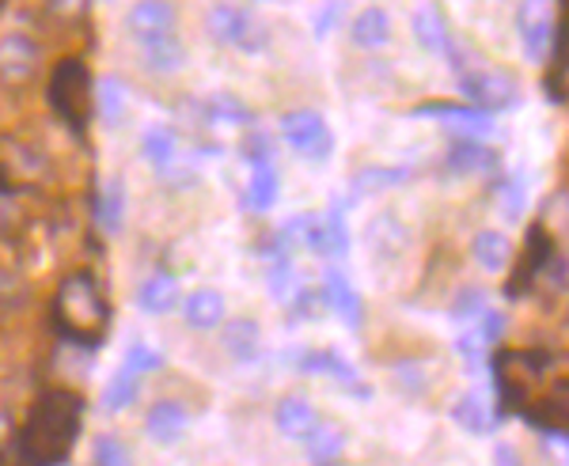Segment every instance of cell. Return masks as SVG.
I'll return each mask as SVG.
<instances>
[{
  "label": "cell",
  "mask_w": 569,
  "mask_h": 466,
  "mask_svg": "<svg viewBox=\"0 0 569 466\" xmlns=\"http://www.w3.org/2000/svg\"><path fill=\"white\" fill-rule=\"evenodd\" d=\"M80 425H84V398L77 391L53 387L34 398L12 444L23 466H61L80 440Z\"/></svg>",
  "instance_id": "6da1fadb"
},
{
  "label": "cell",
  "mask_w": 569,
  "mask_h": 466,
  "mask_svg": "<svg viewBox=\"0 0 569 466\" xmlns=\"http://www.w3.org/2000/svg\"><path fill=\"white\" fill-rule=\"evenodd\" d=\"M53 331L80 350H99L110 331V304L99 277L91 270L69 273L50 300Z\"/></svg>",
  "instance_id": "7a4b0ae2"
},
{
  "label": "cell",
  "mask_w": 569,
  "mask_h": 466,
  "mask_svg": "<svg viewBox=\"0 0 569 466\" xmlns=\"http://www.w3.org/2000/svg\"><path fill=\"white\" fill-rule=\"evenodd\" d=\"M550 353L547 350H498L490 361L493 387H498L501 414H525L547 383Z\"/></svg>",
  "instance_id": "3957f363"
},
{
  "label": "cell",
  "mask_w": 569,
  "mask_h": 466,
  "mask_svg": "<svg viewBox=\"0 0 569 466\" xmlns=\"http://www.w3.org/2000/svg\"><path fill=\"white\" fill-rule=\"evenodd\" d=\"M50 107L58 111L61 122L69 125L77 136L88 133L91 111H96V99H91V72L80 58H61L50 72Z\"/></svg>",
  "instance_id": "277c9868"
},
{
  "label": "cell",
  "mask_w": 569,
  "mask_h": 466,
  "mask_svg": "<svg viewBox=\"0 0 569 466\" xmlns=\"http://www.w3.org/2000/svg\"><path fill=\"white\" fill-rule=\"evenodd\" d=\"M452 69H456V80H460L467 103L479 107V111L493 114V111H512V107H520V84L505 69L471 65L463 50L452 53Z\"/></svg>",
  "instance_id": "5b68a950"
},
{
  "label": "cell",
  "mask_w": 569,
  "mask_h": 466,
  "mask_svg": "<svg viewBox=\"0 0 569 466\" xmlns=\"http://www.w3.org/2000/svg\"><path fill=\"white\" fill-rule=\"evenodd\" d=\"M206 27L220 45H232V50H240V53H262L266 42H270V31L262 27L259 16H254L251 8L228 4V0L209 8Z\"/></svg>",
  "instance_id": "8992f818"
},
{
  "label": "cell",
  "mask_w": 569,
  "mask_h": 466,
  "mask_svg": "<svg viewBox=\"0 0 569 466\" xmlns=\"http://www.w3.org/2000/svg\"><path fill=\"white\" fill-rule=\"evenodd\" d=\"M558 262L555 251V235L547 232V224H531L525 235V246L517 254V270L509 273V285H505V296L509 300H525L531 288L539 285V277Z\"/></svg>",
  "instance_id": "52a82bcc"
},
{
  "label": "cell",
  "mask_w": 569,
  "mask_h": 466,
  "mask_svg": "<svg viewBox=\"0 0 569 466\" xmlns=\"http://www.w3.org/2000/svg\"><path fill=\"white\" fill-rule=\"evenodd\" d=\"M281 136L289 141V149H297L305 160L323 163L335 152V133H330L327 118L319 111H289L281 118Z\"/></svg>",
  "instance_id": "ba28073f"
},
{
  "label": "cell",
  "mask_w": 569,
  "mask_h": 466,
  "mask_svg": "<svg viewBox=\"0 0 569 466\" xmlns=\"http://www.w3.org/2000/svg\"><path fill=\"white\" fill-rule=\"evenodd\" d=\"M42 50L31 34L8 31L0 34V84L4 88H27L39 72Z\"/></svg>",
  "instance_id": "9c48e42d"
},
{
  "label": "cell",
  "mask_w": 569,
  "mask_h": 466,
  "mask_svg": "<svg viewBox=\"0 0 569 466\" xmlns=\"http://www.w3.org/2000/svg\"><path fill=\"white\" fill-rule=\"evenodd\" d=\"M517 31L528 61H547L550 45H555V4L550 0H520Z\"/></svg>",
  "instance_id": "30bf717a"
},
{
  "label": "cell",
  "mask_w": 569,
  "mask_h": 466,
  "mask_svg": "<svg viewBox=\"0 0 569 466\" xmlns=\"http://www.w3.org/2000/svg\"><path fill=\"white\" fill-rule=\"evenodd\" d=\"M520 417L531 428H539V433L558 436V440L569 444V379H555L547 391H539V398Z\"/></svg>",
  "instance_id": "8fae6325"
},
{
  "label": "cell",
  "mask_w": 569,
  "mask_h": 466,
  "mask_svg": "<svg viewBox=\"0 0 569 466\" xmlns=\"http://www.w3.org/2000/svg\"><path fill=\"white\" fill-rule=\"evenodd\" d=\"M418 118H440V122H448L456 133V141H479V136H490L493 133V114L479 111V107L471 103H426V107H415Z\"/></svg>",
  "instance_id": "7c38bea8"
},
{
  "label": "cell",
  "mask_w": 569,
  "mask_h": 466,
  "mask_svg": "<svg viewBox=\"0 0 569 466\" xmlns=\"http://www.w3.org/2000/svg\"><path fill=\"white\" fill-rule=\"evenodd\" d=\"M365 243H369L376 266H395V262L410 251V232L395 213H380V216H372L369 232H365Z\"/></svg>",
  "instance_id": "4fadbf2b"
},
{
  "label": "cell",
  "mask_w": 569,
  "mask_h": 466,
  "mask_svg": "<svg viewBox=\"0 0 569 466\" xmlns=\"http://www.w3.org/2000/svg\"><path fill=\"white\" fill-rule=\"evenodd\" d=\"M176 23H179V12L171 0H133L130 12H126V31H130L137 42L176 34Z\"/></svg>",
  "instance_id": "5bb4252c"
},
{
  "label": "cell",
  "mask_w": 569,
  "mask_h": 466,
  "mask_svg": "<svg viewBox=\"0 0 569 466\" xmlns=\"http://www.w3.org/2000/svg\"><path fill=\"white\" fill-rule=\"evenodd\" d=\"M562 12H558V31L555 45H550V69L543 77V91L550 103L566 107L569 103V0H558Z\"/></svg>",
  "instance_id": "9a60e30c"
},
{
  "label": "cell",
  "mask_w": 569,
  "mask_h": 466,
  "mask_svg": "<svg viewBox=\"0 0 569 466\" xmlns=\"http://www.w3.org/2000/svg\"><path fill=\"white\" fill-rule=\"evenodd\" d=\"M297 368L308 372V376H330L335 383H342L350 395L369 398V387H365L361 376H357V368H353L350 361H346L342 353H335V350H308V353H300L297 356Z\"/></svg>",
  "instance_id": "2e32d148"
},
{
  "label": "cell",
  "mask_w": 569,
  "mask_h": 466,
  "mask_svg": "<svg viewBox=\"0 0 569 466\" xmlns=\"http://www.w3.org/2000/svg\"><path fill=\"white\" fill-rule=\"evenodd\" d=\"M323 300H327V307L335 311L346 326H350V331H361L365 304H361V296H357V288L350 285V277H346L342 270L323 273Z\"/></svg>",
  "instance_id": "e0dca14e"
},
{
  "label": "cell",
  "mask_w": 569,
  "mask_h": 466,
  "mask_svg": "<svg viewBox=\"0 0 569 466\" xmlns=\"http://www.w3.org/2000/svg\"><path fill=\"white\" fill-rule=\"evenodd\" d=\"M452 422L471 436H486V433H498L501 425V409L493 406L482 391H467L463 398H456L452 406Z\"/></svg>",
  "instance_id": "ac0fdd59"
},
{
  "label": "cell",
  "mask_w": 569,
  "mask_h": 466,
  "mask_svg": "<svg viewBox=\"0 0 569 466\" xmlns=\"http://www.w3.org/2000/svg\"><path fill=\"white\" fill-rule=\"evenodd\" d=\"M273 425H278V433L284 440L305 444L311 436V428L319 425V414L305 395H284L278 402V409H273Z\"/></svg>",
  "instance_id": "d6986e66"
},
{
  "label": "cell",
  "mask_w": 569,
  "mask_h": 466,
  "mask_svg": "<svg viewBox=\"0 0 569 466\" xmlns=\"http://www.w3.org/2000/svg\"><path fill=\"white\" fill-rule=\"evenodd\" d=\"M410 27H415V39H418L421 50L437 53V58L452 61V53L460 50V45L452 42V31H448L445 16H440L433 4H421L415 12V20H410Z\"/></svg>",
  "instance_id": "ffe728a7"
},
{
  "label": "cell",
  "mask_w": 569,
  "mask_h": 466,
  "mask_svg": "<svg viewBox=\"0 0 569 466\" xmlns=\"http://www.w3.org/2000/svg\"><path fill=\"white\" fill-rule=\"evenodd\" d=\"M445 168L452 175H493L501 168V155L486 149L482 141H452V149L445 155Z\"/></svg>",
  "instance_id": "44dd1931"
},
{
  "label": "cell",
  "mask_w": 569,
  "mask_h": 466,
  "mask_svg": "<svg viewBox=\"0 0 569 466\" xmlns=\"http://www.w3.org/2000/svg\"><path fill=\"white\" fill-rule=\"evenodd\" d=\"M190 425V414L187 406L176 398H160L149 406V414H144V428H149V436L156 444H176L182 440V433H187Z\"/></svg>",
  "instance_id": "7402d4cb"
},
{
  "label": "cell",
  "mask_w": 569,
  "mask_h": 466,
  "mask_svg": "<svg viewBox=\"0 0 569 466\" xmlns=\"http://www.w3.org/2000/svg\"><path fill=\"white\" fill-rule=\"evenodd\" d=\"M471 259H475V266H482L486 273H505L512 266V259H517V251H512V240L505 232L482 227L471 240Z\"/></svg>",
  "instance_id": "603a6c76"
},
{
  "label": "cell",
  "mask_w": 569,
  "mask_h": 466,
  "mask_svg": "<svg viewBox=\"0 0 569 466\" xmlns=\"http://www.w3.org/2000/svg\"><path fill=\"white\" fill-rule=\"evenodd\" d=\"M182 323H187L190 331H217V326L224 323V296H220L217 288L190 292L187 304H182Z\"/></svg>",
  "instance_id": "cb8c5ba5"
},
{
  "label": "cell",
  "mask_w": 569,
  "mask_h": 466,
  "mask_svg": "<svg viewBox=\"0 0 569 466\" xmlns=\"http://www.w3.org/2000/svg\"><path fill=\"white\" fill-rule=\"evenodd\" d=\"M350 39L357 50H383L391 42V20L383 8H365V12L353 16L350 23Z\"/></svg>",
  "instance_id": "d4e9b609"
},
{
  "label": "cell",
  "mask_w": 569,
  "mask_h": 466,
  "mask_svg": "<svg viewBox=\"0 0 569 466\" xmlns=\"http://www.w3.org/2000/svg\"><path fill=\"white\" fill-rule=\"evenodd\" d=\"M141 152L160 175H171V168L179 163V136L168 125H149L141 136Z\"/></svg>",
  "instance_id": "484cf974"
},
{
  "label": "cell",
  "mask_w": 569,
  "mask_h": 466,
  "mask_svg": "<svg viewBox=\"0 0 569 466\" xmlns=\"http://www.w3.org/2000/svg\"><path fill=\"white\" fill-rule=\"evenodd\" d=\"M220 345L228 350V356H236V361L251 364L254 356L262 353V331L254 318H232V323L224 326V334H220Z\"/></svg>",
  "instance_id": "4316f807"
},
{
  "label": "cell",
  "mask_w": 569,
  "mask_h": 466,
  "mask_svg": "<svg viewBox=\"0 0 569 466\" xmlns=\"http://www.w3.org/2000/svg\"><path fill=\"white\" fill-rule=\"evenodd\" d=\"M179 304V281L171 273H152L141 288H137V307L144 315H168Z\"/></svg>",
  "instance_id": "83f0119b"
},
{
  "label": "cell",
  "mask_w": 569,
  "mask_h": 466,
  "mask_svg": "<svg viewBox=\"0 0 569 466\" xmlns=\"http://www.w3.org/2000/svg\"><path fill=\"white\" fill-rule=\"evenodd\" d=\"M91 16V0H46L42 23L58 34H77Z\"/></svg>",
  "instance_id": "f1b7e54d"
},
{
  "label": "cell",
  "mask_w": 569,
  "mask_h": 466,
  "mask_svg": "<svg viewBox=\"0 0 569 466\" xmlns=\"http://www.w3.org/2000/svg\"><path fill=\"white\" fill-rule=\"evenodd\" d=\"M141 45V61L152 72H176L182 61H187V45H182L176 34H160V39H144Z\"/></svg>",
  "instance_id": "f546056e"
},
{
  "label": "cell",
  "mask_w": 569,
  "mask_h": 466,
  "mask_svg": "<svg viewBox=\"0 0 569 466\" xmlns=\"http://www.w3.org/2000/svg\"><path fill=\"white\" fill-rule=\"evenodd\" d=\"M273 201H278V168H270V163L251 168V179H247V190H243V205L251 209V213H266V209H273Z\"/></svg>",
  "instance_id": "4dcf8cb0"
},
{
  "label": "cell",
  "mask_w": 569,
  "mask_h": 466,
  "mask_svg": "<svg viewBox=\"0 0 569 466\" xmlns=\"http://www.w3.org/2000/svg\"><path fill=\"white\" fill-rule=\"evenodd\" d=\"M96 216L103 224V232H122V221H126V186L122 179H110L103 190H99V201H96Z\"/></svg>",
  "instance_id": "1f68e13d"
},
{
  "label": "cell",
  "mask_w": 569,
  "mask_h": 466,
  "mask_svg": "<svg viewBox=\"0 0 569 466\" xmlns=\"http://www.w3.org/2000/svg\"><path fill=\"white\" fill-rule=\"evenodd\" d=\"M342 447H346V436H342V428H335V425H323V422H319L316 428H311V436H308V440H305V452H308V459L316 463V466L338 463V455H342Z\"/></svg>",
  "instance_id": "d6a6232c"
},
{
  "label": "cell",
  "mask_w": 569,
  "mask_h": 466,
  "mask_svg": "<svg viewBox=\"0 0 569 466\" xmlns=\"http://www.w3.org/2000/svg\"><path fill=\"white\" fill-rule=\"evenodd\" d=\"M137 391H141V376L122 364V368H118L114 376L107 379V387H103V409H107V414H118V409L133 406Z\"/></svg>",
  "instance_id": "836d02e7"
},
{
  "label": "cell",
  "mask_w": 569,
  "mask_h": 466,
  "mask_svg": "<svg viewBox=\"0 0 569 466\" xmlns=\"http://www.w3.org/2000/svg\"><path fill=\"white\" fill-rule=\"evenodd\" d=\"M407 179H410L407 168H365L350 179V194L353 197L357 194H380V190H391Z\"/></svg>",
  "instance_id": "e575fe53"
},
{
  "label": "cell",
  "mask_w": 569,
  "mask_h": 466,
  "mask_svg": "<svg viewBox=\"0 0 569 466\" xmlns=\"http://www.w3.org/2000/svg\"><path fill=\"white\" fill-rule=\"evenodd\" d=\"M525 190L528 186L520 175H505L498 182V209L505 221H520V216H525Z\"/></svg>",
  "instance_id": "d590c367"
},
{
  "label": "cell",
  "mask_w": 569,
  "mask_h": 466,
  "mask_svg": "<svg viewBox=\"0 0 569 466\" xmlns=\"http://www.w3.org/2000/svg\"><path fill=\"white\" fill-rule=\"evenodd\" d=\"M243 160H247V168H262V163H278V149H273V136L270 133H262V130H251V133H243Z\"/></svg>",
  "instance_id": "8d00e7d4"
},
{
  "label": "cell",
  "mask_w": 569,
  "mask_h": 466,
  "mask_svg": "<svg viewBox=\"0 0 569 466\" xmlns=\"http://www.w3.org/2000/svg\"><path fill=\"white\" fill-rule=\"evenodd\" d=\"M91 459H96V466H133V455L130 447H126L118 436H96V444H91Z\"/></svg>",
  "instance_id": "74e56055"
},
{
  "label": "cell",
  "mask_w": 569,
  "mask_h": 466,
  "mask_svg": "<svg viewBox=\"0 0 569 466\" xmlns=\"http://www.w3.org/2000/svg\"><path fill=\"white\" fill-rule=\"evenodd\" d=\"M96 107H99V114H103L107 125H118L126 114V88L118 84V80H103V84H99Z\"/></svg>",
  "instance_id": "f35d334b"
},
{
  "label": "cell",
  "mask_w": 569,
  "mask_h": 466,
  "mask_svg": "<svg viewBox=\"0 0 569 466\" xmlns=\"http://www.w3.org/2000/svg\"><path fill=\"white\" fill-rule=\"evenodd\" d=\"M206 114L213 118V122H232V125H247V122H251V111H247L240 99H232V95H213L206 103Z\"/></svg>",
  "instance_id": "ab89813d"
},
{
  "label": "cell",
  "mask_w": 569,
  "mask_h": 466,
  "mask_svg": "<svg viewBox=\"0 0 569 466\" xmlns=\"http://www.w3.org/2000/svg\"><path fill=\"white\" fill-rule=\"evenodd\" d=\"M126 368H133L137 376H152L156 368H163V353H156L152 345L144 342H133L130 350H126Z\"/></svg>",
  "instance_id": "60d3db41"
},
{
  "label": "cell",
  "mask_w": 569,
  "mask_h": 466,
  "mask_svg": "<svg viewBox=\"0 0 569 466\" xmlns=\"http://www.w3.org/2000/svg\"><path fill=\"white\" fill-rule=\"evenodd\" d=\"M391 379L399 383L407 395H421V391L429 387V379H426V364H418V361H399L391 368Z\"/></svg>",
  "instance_id": "b9f144b4"
},
{
  "label": "cell",
  "mask_w": 569,
  "mask_h": 466,
  "mask_svg": "<svg viewBox=\"0 0 569 466\" xmlns=\"http://www.w3.org/2000/svg\"><path fill=\"white\" fill-rule=\"evenodd\" d=\"M486 311V292L479 285H467L456 292V300H452V318H479Z\"/></svg>",
  "instance_id": "7bdbcfd3"
},
{
  "label": "cell",
  "mask_w": 569,
  "mask_h": 466,
  "mask_svg": "<svg viewBox=\"0 0 569 466\" xmlns=\"http://www.w3.org/2000/svg\"><path fill=\"white\" fill-rule=\"evenodd\" d=\"M456 353H460L463 361L471 364L475 372H479L482 364H486V342L479 337V331H467V334H460V342H456Z\"/></svg>",
  "instance_id": "ee69618b"
},
{
  "label": "cell",
  "mask_w": 569,
  "mask_h": 466,
  "mask_svg": "<svg viewBox=\"0 0 569 466\" xmlns=\"http://www.w3.org/2000/svg\"><path fill=\"white\" fill-rule=\"evenodd\" d=\"M501 334H505V315H501V311H490V307H486V311H482V323H479V337L486 342V350H490V345H498V342H501Z\"/></svg>",
  "instance_id": "f6af8a7d"
},
{
  "label": "cell",
  "mask_w": 569,
  "mask_h": 466,
  "mask_svg": "<svg viewBox=\"0 0 569 466\" xmlns=\"http://www.w3.org/2000/svg\"><path fill=\"white\" fill-rule=\"evenodd\" d=\"M493 466H525V463H520V455L512 444H498L493 447Z\"/></svg>",
  "instance_id": "bcb514c9"
},
{
  "label": "cell",
  "mask_w": 569,
  "mask_h": 466,
  "mask_svg": "<svg viewBox=\"0 0 569 466\" xmlns=\"http://www.w3.org/2000/svg\"><path fill=\"white\" fill-rule=\"evenodd\" d=\"M330 23H338V4H327V8H323V16H319L316 31H319V34H327V27H330Z\"/></svg>",
  "instance_id": "7dc6e473"
},
{
  "label": "cell",
  "mask_w": 569,
  "mask_h": 466,
  "mask_svg": "<svg viewBox=\"0 0 569 466\" xmlns=\"http://www.w3.org/2000/svg\"><path fill=\"white\" fill-rule=\"evenodd\" d=\"M327 466H342V463H327Z\"/></svg>",
  "instance_id": "c3c4849f"
},
{
  "label": "cell",
  "mask_w": 569,
  "mask_h": 466,
  "mask_svg": "<svg viewBox=\"0 0 569 466\" xmlns=\"http://www.w3.org/2000/svg\"><path fill=\"white\" fill-rule=\"evenodd\" d=\"M0 4H4V0H0Z\"/></svg>",
  "instance_id": "681fc988"
}]
</instances>
